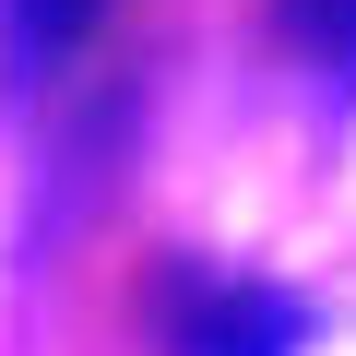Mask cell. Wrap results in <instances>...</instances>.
I'll use <instances>...</instances> for the list:
<instances>
[{"mask_svg": "<svg viewBox=\"0 0 356 356\" xmlns=\"http://www.w3.org/2000/svg\"><path fill=\"white\" fill-rule=\"evenodd\" d=\"M166 344L178 356H309V309L261 273H166Z\"/></svg>", "mask_w": 356, "mask_h": 356, "instance_id": "6da1fadb", "label": "cell"}, {"mask_svg": "<svg viewBox=\"0 0 356 356\" xmlns=\"http://www.w3.org/2000/svg\"><path fill=\"white\" fill-rule=\"evenodd\" d=\"M83 24H95V0H13V48L24 60H60Z\"/></svg>", "mask_w": 356, "mask_h": 356, "instance_id": "7a4b0ae2", "label": "cell"}, {"mask_svg": "<svg viewBox=\"0 0 356 356\" xmlns=\"http://www.w3.org/2000/svg\"><path fill=\"white\" fill-rule=\"evenodd\" d=\"M285 36H297V48H321V60H344V72H356V0H285Z\"/></svg>", "mask_w": 356, "mask_h": 356, "instance_id": "3957f363", "label": "cell"}]
</instances>
